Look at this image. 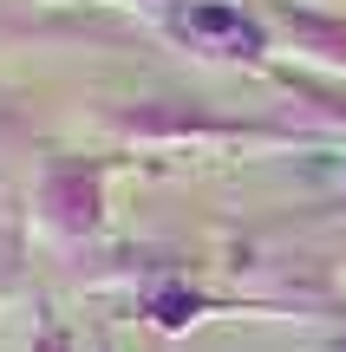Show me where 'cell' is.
<instances>
[{
  "instance_id": "cell-1",
  "label": "cell",
  "mask_w": 346,
  "mask_h": 352,
  "mask_svg": "<svg viewBox=\"0 0 346 352\" xmlns=\"http://www.w3.org/2000/svg\"><path fill=\"white\" fill-rule=\"evenodd\" d=\"M190 26H209V33H229L235 46H255V26H248V20H229V13H196Z\"/></svg>"
}]
</instances>
